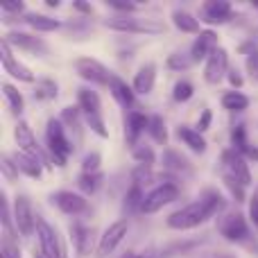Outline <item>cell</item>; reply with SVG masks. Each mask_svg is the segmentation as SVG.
Instances as JSON below:
<instances>
[{
  "instance_id": "obj_46",
  "label": "cell",
  "mask_w": 258,
  "mask_h": 258,
  "mask_svg": "<svg viewBox=\"0 0 258 258\" xmlns=\"http://www.w3.org/2000/svg\"><path fill=\"white\" fill-rule=\"evenodd\" d=\"M211 122H213V113H211V109H204L200 113V120H197V132H206L211 127Z\"/></svg>"
},
{
  "instance_id": "obj_22",
  "label": "cell",
  "mask_w": 258,
  "mask_h": 258,
  "mask_svg": "<svg viewBox=\"0 0 258 258\" xmlns=\"http://www.w3.org/2000/svg\"><path fill=\"white\" fill-rule=\"evenodd\" d=\"M177 138L188 147V150L197 152V154H204L206 152V138L202 136V132L188 127V125H179L177 127Z\"/></svg>"
},
{
  "instance_id": "obj_27",
  "label": "cell",
  "mask_w": 258,
  "mask_h": 258,
  "mask_svg": "<svg viewBox=\"0 0 258 258\" xmlns=\"http://www.w3.org/2000/svg\"><path fill=\"white\" fill-rule=\"evenodd\" d=\"M23 21L34 32H57L59 27H61V23H59L57 18H50V16H45V14H25Z\"/></svg>"
},
{
  "instance_id": "obj_29",
  "label": "cell",
  "mask_w": 258,
  "mask_h": 258,
  "mask_svg": "<svg viewBox=\"0 0 258 258\" xmlns=\"http://www.w3.org/2000/svg\"><path fill=\"white\" fill-rule=\"evenodd\" d=\"M222 107L227 109V111L240 113L249 107V98H247L245 93H240V91H227V93L222 95Z\"/></svg>"
},
{
  "instance_id": "obj_41",
  "label": "cell",
  "mask_w": 258,
  "mask_h": 258,
  "mask_svg": "<svg viewBox=\"0 0 258 258\" xmlns=\"http://www.w3.org/2000/svg\"><path fill=\"white\" fill-rule=\"evenodd\" d=\"M104 5H107L109 9H113V12H118L120 16H132L138 9L136 3H127V0H104Z\"/></svg>"
},
{
  "instance_id": "obj_38",
  "label": "cell",
  "mask_w": 258,
  "mask_h": 258,
  "mask_svg": "<svg viewBox=\"0 0 258 258\" xmlns=\"http://www.w3.org/2000/svg\"><path fill=\"white\" fill-rule=\"evenodd\" d=\"M3 258H21L16 233H3Z\"/></svg>"
},
{
  "instance_id": "obj_26",
  "label": "cell",
  "mask_w": 258,
  "mask_h": 258,
  "mask_svg": "<svg viewBox=\"0 0 258 258\" xmlns=\"http://www.w3.org/2000/svg\"><path fill=\"white\" fill-rule=\"evenodd\" d=\"M145 195H147V192H143L141 183H132V188H129L127 195H125V202H122V211H125L127 215L141 213V211H143V202H145Z\"/></svg>"
},
{
  "instance_id": "obj_23",
  "label": "cell",
  "mask_w": 258,
  "mask_h": 258,
  "mask_svg": "<svg viewBox=\"0 0 258 258\" xmlns=\"http://www.w3.org/2000/svg\"><path fill=\"white\" fill-rule=\"evenodd\" d=\"M12 159H14V163H16L18 172L27 174V177H32V179H41V174H43V165H41V161H36L34 156H30V154H25V152L18 150V152L12 154Z\"/></svg>"
},
{
  "instance_id": "obj_53",
  "label": "cell",
  "mask_w": 258,
  "mask_h": 258,
  "mask_svg": "<svg viewBox=\"0 0 258 258\" xmlns=\"http://www.w3.org/2000/svg\"><path fill=\"white\" fill-rule=\"evenodd\" d=\"M45 5H48L50 9H57V7H61V3H59V0H45Z\"/></svg>"
},
{
  "instance_id": "obj_5",
  "label": "cell",
  "mask_w": 258,
  "mask_h": 258,
  "mask_svg": "<svg viewBox=\"0 0 258 258\" xmlns=\"http://www.w3.org/2000/svg\"><path fill=\"white\" fill-rule=\"evenodd\" d=\"M75 73L82 77L84 82H89V84L93 86H107L111 84V77L113 73L109 71L107 66H104L102 61H98V59H91V57H80L75 59Z\"/></svg>"
},
{
  "instance_id": "obj_16",
  "label": "cell",
  "mask_w": 258,
  "mask_h": 258,
  "mask_svg": "<svg viewBox=\"0 0 258 258\" xmlns=\"http://www.w3.org/2000/svg\"><path fill=\"white\" fill-rule=\"evenodd\" d=\"M231 3L227 0H209L200 7V21L206 25H222V23L231 21Z\"/></svg>"
},
{
  "instance_id": "obj_14",
  "label": "cell",
  "mask_w": 258,
  "mask_h": 258,
  "mask_svg": "<svg viewBox=\"0 0 258 258\" xmlns=\"http://www.w3.org/2000/svg\"><path fill=\"white\" fill-rule=\"evenodd\" d=\"M50 202H52L54 206H57L61 213L66 215H80L84 213L86 209H89V202H86L84 195H80V192H73V190H57L50 195Z\"/></svg>"
},
{
  "instance_id": "obj_7",
  "label": "cell",
  "mask_w": 258,
  "mask_h": 258,
  "mask_svg": "<svg viewBox=\"0 0 258 258\" xmlns=\"http://www.w3.org/2000/svg\"><path fill=\"white\" fill-rule=\"evenodd\" d=\"M14 222L21 236H32L39 222V215L34 213V206H32L30 197L27 195H18L14 200Z\"/></svg>"
},
{
  "instance_id": "obj_4",
  "label": "cell",
  "mask_w": 258,
  "mask_h": 258,
  "mask_svg": "<svg viewBox=\"0 0 258 258\" xmlns=\"http://www.w3.org/2000/svg\"><path fill=\"white\" fill-rule=\"evenodd\" d=\"M14 138H16V145L21 152H25V154L34 156L36 161H41V165L43 168H52V159H50V154L43 150V147L39 145V141H36L34 132L30 129V125L27 122H18L16 127H14Z\"/></svg>"
},
{
  "instance_id": "obj_3",
  "label": "cell",
  "mask_w": 258,
  "mask_h": 258,
  "mask_svg": "<svg viewBox=\"0 0 258 258\" xmlns=\"http://www.w3.org/2000/svg\"><path fill=\"white\" fill-rule=\"evenodd\" d=\"M218 231L227 242H238V245H240V242H247L249 236H251L247 218L242 213H238V211L220 215L218 218Z\"/></svg>"
},
{
  "instance_id": "obj_37",
  "label": "cell",
  "mask_w": 258,
  "mask_h": 258,
  "mask_svg": "<svg viewBox=\"0 0 258 258\" xmlns=\"http://www.w3.org/2000/svg\"><path fill=\"white\" fill-rule=\"evenodd\" d=\"M192 95H195V89H192V84L188 80H179L177 84H174V89H172L174 102H188Z\"/></svg>"
},
{
  "instance_id": "obj_20",
  "label": "cell",
  "mask_w": 258,
  "mask_h": 258,
  "mask_svg": "<svg viewBox=\"0 0 258 258\" xmlns=\"http://www.w3.org/2000/svg\"><path fill=\"white\" fill-rule=\"evenodd\" d=\"M77 107L82 109V113L86 116H102V100H100L98 91L82 86L77 89Z\"/></svg>"
},
{
  "instance_id": "obj_21",
  "label": "cell",
  "mask_w": 258,
  "mask_h": 258,
  "mask_svg": "<svg viewBox=\"0 0 258 258\" xmlns=\"http://www.w3.org/2000/svg\"><path fill=\"white\" fill-rule=\"evenodd\" d=\"M154 82H156V63H143L141 68H138V73L134 75V91H136V95H147L152 93V89H154Z\"/></svg>"
},
{
  "instance_id": "obj_32",
  "label": "cell",
  "mask_w": 258,
  "mask_h": 258,
  "mask_svg": "<svg viewBox=\"0 0 258 258\" xmlns=\"http://www.w3.org/2000/svg\"><path fill=\"white\" fill-rule=\"evenodd\" d=\"M71 233H73V245H75V249L80 251L82 256H86L91 251V231L86 227H82V224H75V227H71Z\"/></svg>"
},
{
  "instance_id": "obj_12",
  "label": "cell",
  "mask_w": 258,
  "mask_h": 258,
  "mask_svg": "<svg viewBox=\"0 0 258 258\" xmlns=\"http://www.w3.org/2000/svg\"><path fill=\"white\" fill-rule=\"evenodd\" d=\"M0 61H3L5 73H9L14 80L25 82V84H32V82H34V73H32L25 63H21L16 57H14L12 45H9L5 39H3V43H0Z\"/></svg>"
},
{
  "instance_id": "obj_28",
  "label": "cell",
  "mask_w": 258,
  "mask_h": 258,
  "mask_svg": "<svg viewBox=\"0 0 258 258\" xmlns=\"http://www.w3.org/2000/svg\"><path fill=\"white\" fill-rule=\"evenodd\" d=\"M163 168L170 170V172H192V165L186 156H181L174 150H165L163 152Z\"/></svg>"
},
{
  "instance_id": "obj_49",
  "label": "cell",
  "mask_w": 258,
  "mask_h": 258,
  "mask_svg": "<svg viewBox=\"0 0 258 258\" xmlns=\"http://www.w3.org/2000/svg\"><path fill=\"white\" fill-rule=\"evenodd\" d=\"M23 12H25V5H23V3H5L3 5V14H5V16H7V14H16V16H18V14H23Z\"/></svg>"
},
{
  "instance_id": "obj_10",
  "label": "cell",
  "mask_w": 258,
  "mask_h": 258,
  "mask_svg": "<svg viewBox=\"0 0 258 258\" xmlns=\"http://www.w3.org/2000/svg\"><path fill=\"white\" fill-rule=\"evenodd\" d=\"M36 236H39L41 256L43 258H66V249H63L61 242H59L57 231L41 218H39V222H36Z\"/></svg>"
},
{
  "instance_id": "obj_50",
  "label": "cell",
  "mask_w": 258,
  "mask_h": 258,
  "mask_svg": "<svg viewBox=\"0 0 258 258\" xmlns=\"http://www.w3.org/2000/svg\"><path fill=\"white\" fill-rule=\"evenodd\" d=\"M73 9H77V12L84 14V16H91V14H93V7H91L89 3H82V0H75V3H73Z\"/></svg>"
},
{
  "instance_id": "obj_36",
  "label": "cell",
  "mask_w": 258,
  "mask_h": 258,
  "mask_svg": "<svg viewBox=\"0 0 258 258\" xmlns=\"http://www.w3.org/2000/svg\"><path fill=\"white\" fill-rule=\"evenodd\" d=\"M247 147H249V143H247V129L242 122H238V125L231 129V150H236L242 154Z\"/></svg>"
},
{
  "instance_id": "obj_11",
  "label": "cell",
  "mask_w": 258,
  "mask_h": 258,
  "mask_svg": "<svg viewBox=\"0 0 258 258\" xmlns=\"http://www.w3.org/2000/svg\"><path fill=\"white\" fill-rule=\"evenodd\" d=\"M129 231V222L127 220H116L113 224H109L107 231L100 236V242H98V258H107L111 254L113 249H116L118 245H120L122 240H125Z\"/></svg>"
},
{
  "instance_id": "obj_54",
  "label": "cell",
  "mask_w": 258,
  "mask_h": 258,
  "mask_svg": "<svg viewBox=\"0 0 258 258\" xmlns=\"http://www.w3.org/2000/svg\"><path fill=\"white\" fill-rule=\"evenodd\" d=\"M34 258H43V256H34Z\"/></svg>"
},
{
  "instance_id": "obj_42",
  "label": "cell",
  "mask_w": 258,
  "mask_h": 258,
  "mask_svg": "<svg viewBox=\"0 0 258 258\" xmlns=\"http://www.w3.org/2000/svg\"><path fill=\"white\" fill-rule=\"evenodd\" d=\"M0 170H3V177L7 179V181H16L18 174H21L12 156H3V159H0Z\"/></svg>"
},
{
  "instance_id": "obj_55",
  "label": "cell",
  "mask_w": 258,
  "mask_h": 258,
  "mask_svg": "<svg viewBox=\"0 0 258 258\" xmlns=\"http://www.w3.org/2000/svg\"><path fill=\"white\" fill-rule=\"evenodd\" d=\"M254 5H256V7H258V3H254Z\"/></svg>"
},
{
  "instance_id": "obj_19",
  "label": "cell",
  "mask_w": 258,
  "mask_h": 258,
  "mask_svg": "<svg viewBox=\"0 0 258 258\" xmlns=\"http://www.w3.org/2000/svg\"><path fill=\"white\" fill-rule=\"evenodd\" d=\"M109 93H111V98L116 100L122 109L134 111V104H136V91H134L132 84H127L125 80H120L118 75H113L111 84H109Z\"/></svg>"
},
{
  "instance_id": "obj_47",
  "label": "cell",
  "mask_w": 258,
  "mask_h": 258,
  "mask_svg": "<svg viewBox=\"0 0 258 258\" xmlns=\"http://www.w3.org/2000/svg\"><path fill=\"white\" fill-rule=\"evenodd\" d=\"M249 222L254 224V229H258V190L249 200Z\"/></svg>"
},
{
  "instance_id": "obj_9",
  "label": "cell",
  "mask_w": 258,
  "mask_h": 258,
  "mask_svg": "<svg viewBox=\"0 0 258 258\" xmlns=\"http://www.w3.org/2000/svg\"><path fill=\"white\" fill-rule=\"evenodd\" d=\"M222 168H224V174H231L236 181H240L242 186H249L251 183V170H249V163L247 159L236 150H224L222 152Z\"/></svg>"
},
{
  "instance_id": "obj_43",
  "label": "cell",
  "mask_w": 258,
  "mask_h": 258,
  "mask_svg": "<svg viewBox=\"0 0 258 258\" xmlns=\"http://www.w3.org/2000/svg\"><path fill=\"white\" fill-rule=\"evenodd\" d=\"M100 163H102L100 152H89L82 161V172H100Z\"/></svg>"
},
{
  "instance_id": "obj_15",
  "label": "cell",
  "mask_w": 258,
  "mask_h": 258,
  "mask_svg": "<svg viewBox=\"0 0 258 258\" xmlns=\"http://www.w3.org/2000/svg\"><path fill=\"white\" fill-rule=\"evenodd\" d=\"M229 52L224 48H218L204 63V80L209 84H220L229 75Z\"/></svg>"
},
{
  "instance_id": "obj_34",
  "label": "cell",
  "mask_w": 258,
  "mask_h": 258,
  "mask_svg": "<svg viewBox=\"0 0 258 258\" xmlns=\"http://www.w3.org/2000/svg\"><path fill=\"white\" fill-rule=\"evenodd\" d=\"M192 63H195V61H192L190 52H172V54L168 57V61H165V66H168L170 71L181 73V71H188Z\"/></svg>"
},
{
  "instance_id": "obj_1",
  "label": "cell",
  "mask_w": 258,
  "mask_h": 258,
  "mask_svg": "<svg viewBox=\"0 0 258 258\" xmlns=\"http://www.w3.org/2000/svg\"><path fill=\"white\" fill-rule=\"evenodd\" d=\"M224 209H227V200L222 197V192L209 188V190L202 192V197L197 202H192V204L170 213L165 224H168L170 229H174V231H188V229L200 227V224H204L206 220L215 218V215L220 218V213H222Z\"/></svg>"
},
{
  "instance_id": "obj_13",
  "label": "cell",
  "mask_w": 258,
  "mask_h": 258,
  "mask_svg": "<svg viewBox=\"0 0 258 258\" xmlns=\"http://www.w3.org/2000/svg\"><path fill=\"white\" fill-rule=\"evenodd\" d=\"M5 41H7L12 48H18V50H25V52H32L34 57H43V54H48V43H45L41 36L36 34H27V32H9L7 36H5Z\"/></svg>"
},
{
  "instance_id": "obj_40",
  "label": "cell",
  "mask_w": 258,
  "mask_h": 258,
  "mask_svg": "<svg viewBox=\"0 0 258 258\" xmlns=\"http://www.w3.org/2000/svg\"><path fill=\"white\" fill-rule=\"evenodd\" d=\"M222 181H224V186L229 188V192H231L233 200H236V202H245V186H242L240 181H236L231 174H222Z\"/></svg>"
},
{
  "instance_id": "obj_39",
  "label": "cell",
  "mask_w": 258,
  "mask_h": 258,
  "mask_svg": "<svg viewBox=\"0 0 258 258\" xmlns=\"http://www.w3.org/2000/svg\"><path fill=\"white\" fill-rule=\"evenodd\" d=\"M132 154H134V159H136V163H138V165H145V168H150V165L156 161L154 150H152L150 145H138V147H134Z\"/></svg>"
},
{
  "instance_id": "obj_17",
  "label": "cell",
  "mask_w": 258,
  "mask_h": 258,
  "mask_svg": "<svg viewBox=\"0 0 258 258\" xmlns=\"http://www.w3.org/2000/svg\"><path fill=\"white\" fill-rule=\"evenodd\" d=\"M147 127H150V116L136 111V109L127 113V118H125V138H127V145H132V150L141 145L138 141H141V136L147 132Z\"/></svg>"
},
{
  "instance_id": "obj_30",
  "label": "cell",
  "mask_w": 258,
  "mask_h": 258,
  "mask_svg": "<svg viewBox=\"0 0 258 258\" xmlns=\"http://www.w3.org/2000/svg\"><path fill=\"white\" fill-rule=\"evenodd\" d=\"M147 134H150V138L156 143V145H168V127H165V120L159 116V113L150 116Z\"/></svg>"
},
{
  "instance_id": "obj_25",
  "label": "cell",
  "mask_w": 258,
  "mask_h": 258,
  "mask_svg": "<svg viewBox=\"0 0 258 258\" xmlns=\"http://www.w3.org/2000/svg\"><path fill=\"white\" fill-rule=\"evenodd\" d=\"M172 25L183 34H200V18H195L192 14L183 12V9H174L172 12Z\"/></svg>"
},
{
  "instance_id": "obj_31",
  "label": "cell",
  "mask_w": 258,
  "mask_h": 258,
  "mask_svg": "<svg viewBox=\"0 0 258 258\" xmlns=\"http://www.w3.org/2000/svg\"><path fill=\"white\" fill-rule=\"evenodd\" d=\"M102 172H82L80 177H77V186H80V190L86 195H93V192H98V188L102 186Z\"/></svg>"
},
{
  "instance_id": "obj_24",
  "label": "cell",
  "mask_w": 258,
  "mask_h": 258,
  "mask_svg": "<svg viewBox=\"0 0 258 258\" xmlns=\"http://www.w3.org/2000/svg\"><path fill=\"white\" fill-rule=\"evenodd\" d=\"M82 118H84V113H82V109L77 104L75 107H63L61 116H59V120L63 122L66 132H75L77 143L82 141Z\"/></svg>"
},
{
  "instance_id": "obj_8",
  "label": "cell",
  "mask_w": 258,
  "mask_h": 258,
  "mask_svg": "<svg viewBox=\"0 0 258 258\" xmlns=\"http://www.w3.org/2000/svg\"><path fill=\"white\" fill-rule=\"evenodd\" d=\"M104 25L109 30L127 32V34H156V32H161V25H156V23L141 21V18H134V16H120V14L107 18Z\"/></svg>"
},
{
  "instance_id": "obj_51",
  "label": "cell",
  "mask_w": 258,
  "mask_h": 258,
  "mask_svg": "<svg viewBox=\"0 0 258 258\" xmlns=\"http://www.w3.org/2000/svg\"><path fill=\"white\" fill-rule=\"evenodd\" d=\"M242 156H245V159H249V161H256V163H258V147L256 145H249L245 152H242Z\"/></svg>"
},
{
  "instance_id": "obj_35",
  "label": "cell",
  "mask_w": 258,
  "mask_h": 258,
  "mask_svg": "<svg viewBox=\"0 0 258 258\" xmlns=\"http://www.w3.org/2000/svg\"><path fill=\"white\" fill-rule=\"evenodd\" d=\"M34 98L36 100H54V98H57V82H52V80H39V82H36Z\"/></svg>"
},
{
  "instance_id": "obj_33",
  "label": "cell",
  "mask_w": 258,
  "mask_h": 258,
  "mask_svg": "<svg viewBox=\"0 0 258 258\" xmlns=\"http://www.w3.org/2000/svg\"><path fill=\"white\" fill-rule=\"evenodd\" d=\"M3 95H5L9 109H12L14 113H23V109H25V100H23L21 91L14 89L12 84H3Z\"/></svg>"
},
{
  "instance_id": "obj_48",
  "label": "cell",
  "mask_w": 258,
  "mask_h": 258,
  "mask_svg": "<svg viewBox=\"0 0 258 258\" xmlns=\"http://www.w3.org/2000/svg\"><path fill=\"white\" fill-rule=\"evenodd\" d=\"M227 80H229V84H231L236 91L242 89V84H245V80H242V75H240V71H238V68H231V71H229Z\"/></svg>"
},
{
  "instance_id": "obj_44",
  "label": "cell",
  "mask_w": 258,
  "mask_h": 258,
  "mask_svg": "<svg viewBox=\"0 0 258 258\" xmlns=\"http://www.w3.org/2000/svg\"><path fill=\"white\" fill-rule=\"evenodd\" d=\"M84 120H86V125L91 127V132H95L100 138H107L109 136L107 125H104V118L102 116H86Z\"/></svg>"
},
{
  "instance_id": "obj_2",
  "label": "cell",
  "mask_w": 258,
  "mask_h": 258,
  "mask_svg": "<svg viewBox=\"0 0 258 258\" xmlns=\"http://www.w3.org/2000/svg\"><path fill=\"white\" fill-rule=\"evenodd\" d=\"M45 145H48V154L52 159V163L57 168H63L68 156L75 150V143L68 138L66 127L59 118H50L48 125H45Z\"/></svg>"
},
{
  "instance_id": "obj_6",
  "label": "cell",
  "mask_w": 258,
  "mask_h": 258,
  "mask_svg": "<svg viewBox=\"0 0 258 258\" xmlns=\"http://www.w3.org/2000/svg\"><path fill=\"white\" fill-rule=\"evenodd\" d=\"M179 195H181V190H179L177 183H172V181L161 183V186L152 188V190L145 195V202H143V211H141V213H147V215L156 213V211H161L163 206L177 202Z\"/></svg>"
},
{
  "instance_id": "obj_45",
  "label": "cell",
  "mask_w": 258,
  "mask_h": 258,
  "mask_svg": "<svg viewBox=\"0 0 258 258\" xmlns=\"http://www.w3.org/2000/svg\"><path fill=\"white\" fill-rule=\"evenodd\" d=\"M245 68H247V73H249L251 80L258 82V48H254V50H249V52H247Z\"/></svg>"
},
{
  "instance_id": "obj_52",
  "label": "cell",
  "mask_w": 258,
  "mask_h": 258,
  "mask_svg": "<svg viewBox=\"0 0 258 258\" xmlns=\"http://www.w3.org/2000/svg\"><path fill=\"white\" fill-rule=\"evenodd\" d=\"M120 258H147V256H143V254H138V251H125Z\"/></svg>"
},
{
  "instance_id": "obj_18",
  "label": "cell",
  "mask_w": 258,
  "mask_h": 258,
  "mask_svg": "<svg viewBox=\"0 0 258 258\" xmlns=\"http://www.w3.org/2000/svg\"><path fill=\"white\" fill-rule=\"evenodd\" d=\"M215 50H218V34H215L213 30H204V32L197 34L195 41H192L190 57H192V61L195 63H200V61H206Z\"/></svg>"
}]
</instances>
